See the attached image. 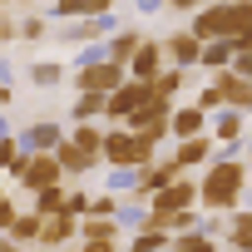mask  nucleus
Masks as SVG:
<instances>
[{
    "label": "nucleus",
    "mask_w": 252,
    "mask_h": 252,
    "mask_svg": "<svg viewBox=\"0 0 252 252\" xmlns=\"http://www.w3.org/2000/svg\"><path fill=\"white\" fill-rule=\"evenodd\" d=\"M173 252H222V247H218L213 232H198L193 227V232H173Z\"/></svg>",
    "instance_id": "obj_24"
},
{
    "label": "nucleus",
    "mask_w": 252,
    "mask_h": 252,
    "mask_svg": "<svg viewBox=\"0 0 252 252\" xmlns=\"http://www.w3.org/2000/svg\"><path fill=\"white\" fill-rule=\"evenodd\" d=\"M198 134H208V114H203L198 104L173 109V139H198Z\"/></svg>",
    "instance_id": "obj_18"
},
{
    "label": "nucleus",
    "mask_w": 252,
    "mask_h": 252,
    "mask_svg": "<svg viewBox=\"0 0 252 252\" xmlns=\"http://www.w3.org/2000/svg\"><path fill=\"white\" fill-rule=\"evenodd\" d=\"M227 242H232V252H252V213H232Z\"/></svg>",
    "instance_id": "obj_27"
},
{
    "label": "nucleus",
    "mask_w": 252,
    "mask_h": 252,
    "mask_svg": "<svg viewBox=\"0 0 252 252\" xmlns=\"http://www.w3.org/2000/svg\"><path fill=\"white\" fill-rule=\"evenodd\" d=\"M104 30H109V15H99V20H74V25L64 30V40H69V45H79V40H99Z\"/></svg>",
    "instance_id": "obj_28"
},
{
    "label": "nucleus",
    "mask_w": 252,
    "mask_h": 252,
    "mask_svg": "<svg viewBox=\"0 0 252 252\" xmlns=\"http://www.w3.org/2000/svg\"><path fill=\"white\" fill-rule=\"evenodd\" d=\"M163 60H168V50H163V40H144L139 45V55L129 60V79H158L163 74Z\"/></svg>",
    "instance_id": "obj_8"
},
{
    "label": "nucleus",
    "mask_w": 252,
    "mask_h": 252,
    "mask_svg": "<svg viewBox=\"0 0 252 252\" xmlns=\"http://www.w3.org/2000/svg\"><path fill=\"white\" fill-rule=\"evenodd\" d=\"M104 134H109V129H99V124L89 119V124H74V134H69V139H74V144H79L84 154H94V158H104Z\"/></svg>",
    "instance_id": "obj_23"
},
{
    "label": "nucleus",
    "mask_w": 252,
    "mask_h": 252,
    "mask_svg": "<svg viewBox=\"0 0 252 252\" xmlns=\"http://www.w3.org/2000/svg\"><path fill=\"white\" fill-rule=\"evenodd\" d=\"M35 213H40V218H55V213H69V193H64L60 183L40 188V193H35Z\"/></svg>",
    "instance_id": "obj_22"
},
{
    "label": "nucleus",
    "mask_w": 252,
    "mask_h": 252,
    "mask_svg": "<svg viewBox=\"0 0 252 252\" xmlns=\"http://www.w3.org/2000/svg\"><path fill=\"white\" fill-rule=\"evenodd\" d=\"M232 69H237L242 79H252V45H237V55H232Z\"/></svg>",
    "instance_id": "obj_34"
},
{
    "label": "nucleus",
    "mask_w": 252,
    "mask_h": 252,
    "mask_svg": "<svg viewBox=\"0 0 252 252\" xmlns=\"http://www.w3.org/2000/svg\"><path fill=\"white\" fill-rule=\"evenodd\" d=\"M15 35H20V25H15L10 15H0V40H15Z\"/></svg>",
    "instance_id": "obj_39"
},
{
    "label": "nucleus",
    "mask_w": 252,
    "mask_h": 252,
    "mask_svg": "<svg viewBox=\"0 0 252 252\" xmlns=\"http://www.w3.org/2000/svg\"><path fill=\"white\" fill-rule=\"evenodd\" d=\"M154 158H158V139L134 134L129 124H114V129L104 134V163H109V168H129V173H139V168H149Z\"/></svg>",
    "instance_id": "obj_3"
},
{
    "label": "nucleus",
    "mask_w": 252,
    "mask_h": 252,
    "mask_svg": "<svg viewBox=\"0 0 252 252\" xmlns=\"http://www.w3.org/2000/svg\"><path fill=\"white\" fill-rule=\"evenodd\" d=\"M193 104H198L203 114H218V109H227V104H222V94H218V84H208V89H203V94H198Z\"/></svg>",
    "instance_id": "obj_31"
},
{
    "label": "nucleus",
    "mask_w": 252,
    "mask_h": 252,
    "mask_svg": "<svg viewBox=\"0 0 252 252\" xmlns=\"http://www.w3.org/2000/svg\"><path fill=\"white\" fill-rule=\"evenodd\" d=\"M119 227V218H79V242H114Z\"/></svg>",
    "instance_id": "obj_19"
},
{
    "label": "nucleus",
    "mask_w": 252,
    "mask_h": 252,
    "mask_svg": "<svg viewBox=\"0 0 252 252\" xmlns=\"http://www.w3.org/2000/svg\"><path fill=\"white\" fill-rule=\"evenodd\" d=\"M104 109H109V94L79 89V94H74V104H69V119H74V124H89V119H104Z\"/></svg>",
    "instance_id": "obj_16"
},
{
    "label": "nucleus",
    "mask_w": 252,
    "mask_h": 252,
    "mask_svg": "<svg viewBox=\"0 0 252 252\" xmlns=\"http://www.w3.org/2000/svg\"><path fill=\"white\" fill-rule=\"evenodd\" d=\"M20 144H25L30 154H55V149L64 144V134L55 129V124H30V129L20 134Z\"/></svg>",
    "instance_id": "obj_14"
},
{
    "label": "nucleus",
    "mask_w": 252,
    "mask_h": 252,
    "mask_svg": "<svg viewBox=\"0 0 252 252\" xmlns=\"http://www.w3.org/2000/svg\"><path fill=\"white\" fill-rule=\"evenodd\" d=\"M15 218H20V213H15V203L0 193V232H10V227H15Z\"/></svg>",
    "instance_id": "obj_35"
},
{
    "label": "nucleus",
    "mask_w": 252,
    "mask_h": 252,
    "mask_svg": "<svg viewBox=\"0 0 252 252\" xmlns=\"http://www.w3.org/2000/svg\"><path fill=\"white\" fill-rule=\"evenodd\" d=\"M124 79H129V69H124V64H114V60H79V64H74V94H79V89L114 94Z\"/></svg>",
    "instance_id": "obj_4"
},
{
    "label": "nucleus",
    "mask_w": 252,
    "mask_h": 252,
    "mask_svg": "<svg viewBox=\"0 0 252 252\" xmlns=\"http://www.w3.org/2000/svg\"><path fill=\"white\" fill-rule=\"evenodd\" d=\"M55 158L64 163V178H84L89 168H99V163H104V158H94V154H84V149H79L74 139H64V144L55 149Z\"/></svg>",
    "instance_id": "obj_13"
},
{
    "label": "nucleus",
    "mask_w": 252,
    "mask_h": 252,
    "mask_svg": "<svg viewBox=\"0 0 252 252\" xmlns=\"http://www.w3.org/2000/svg\"><path fill=\"white\" fill-rule=\"evenodd\" d=\"M84 252H119V242H79Z\"/></svg>",
    "instance_id": "obj_40"
},
{
    "label": "nucleus",
    "mask_w": 252,
    "mask_h": 252,
    "mask_svg": "<svg viewBox=\"0 0 252 252\" xmlns=\"http://www.w3.org/2000/svg\"><path fill=\"white\" fill-rule=\"evenodd\" d=\"M25 154H30V149H25L20 139L0 134V173H20V168H25Z\"/></svg>",
    "instance_id": "obj_25"
},
{
    "label": "nucleus",
    "mask_w": 252,
    "mask_h": 252,
    "mask_svg": "<svg viewBox=\"0 0 252 252\" xmlns=\"http://www.w3.org/2000/svg\"><path fill=\"white\" fill-rule=\"evenodd\" d=\"M149 99H154V84H149V79H124V84L109 94V109H104V119H109V124H124L129 114H139Z\"/></svg>",
    "instance_id": "obj_5"
},
{
    "label": "nucleus",
    "mask_w": 252,
    "mask_h": 252,
    "mask_svg": "<svg viewBox=\"0 0 252 252\" xmlns=\"http://www.w3.org/2000/svg\"><path fill=\"white\" fill-rule=\"evenodd\" d=\"M0 252H25V247H20V242H15V237L5 232V237H0Z\"/></svg>",
    "instance_id": "obj_41"
},
{
    "label": "nucleus",
    "mask_w": 252,
    "mask_h": 252,
    "mask_svg": "<svg viewBox=\"0 0 252 252\" xmlns=\"http://www.w3.org/2000/svg\"><path fill=\"white\" fill-rule=\"evenodd\" d=\"M173 178H183V168L173 163V158H154L149 168H139L134 173V198H154L158 188H168Z\"/></svg>",
    "instance_id": "obj_7"
},
{
    "label": "nucleus",
    "mask_w": 252,
    "mask_h": 252,
    "mask_svg": "<svg viewBox=\"0 0 252 252\" xmlns=\"http://www.w3.org/2000/svg\"><path fill=\"white\" fill-rule=\"evenodd\" d=\"M203 45L208 40H232V45H252V0H218V5L193 10L188 25Z\"/></svg>",
    "instance_id": "obj_1"
},
{
    "label": "nucleus",
    "mask_w": 252,
    "mask_h": 252,
    "mask_svg": "<svg viewBox=\"0 0 252 252\" xmlns=\"http://www.w3.org/2000/svg\"><path fill=\"white\" fill-rule=\"evenodd\" d=\"M69 213H74V218H84V213H89V193H84V188H74V193H69Z\"/></svg>",
    "instance_id": "obj_37"
},
{
    "label": "nucleus",
    "mask_w": 252,
    "mask_h": 252,
    "mask_svg": "<svg viewBox=\"0 0 252 252\" xmlns=\"http://www.w3.org/2000/svg\"><path fill=\"white\" fill-rule=\"evenodd\" d=\"M232 55H237L232 40H208V45H203V69H213V74H218V69H232Z\"/></svg>",
    "instance_id": "obj_21"
},
{
    "label": "nucleus",
    "mask_w": 252,
    "mask_h": 252,
    "mask_svg": "<svg viewBox=\"0 0 252 252\" xmlns=\"http://www.w3.org/2000/svg\"><path fill=\"white\" fill-rule=\"evenodd\" d=\"M213 139H218V144H237V139H242V109H218Z\"/></svg>",
    "instance_id": "obj_20"
},
{
    "label": "nucleus",
    "mask_w": 252,
    "mask_h": 252,
    "mask_svg": "<svg viewBox=\"0 0 252 252\" xmlns=\"http://www.w3.org/2000/svg\"><path fill=\"white\" fill-rule=\"evenodd\" d=\"M109 5L114 0H55V15H64V20H99V15H109Z\"/></svg>",
    "instance_id": "obj_15"
},
{
    "label": "nucleus",
    "mask_w": 252,
    "mask_h": 252,
    "mask_svg": "<svg viewBox=\"0 0 252 252\" xmlns=\"http://www.w3.org/2000/svg\"><path fill=\"white\" fill-rule=\"evenodd\" d=\"M0 104H10V84H0Z\"/></svg>",
    "instance_id": "obj_42"
},
{
    "label": "nucleus",
    "mask_w": 252,
    "mask_h": 252,
    "mask_svg": "<svg viewBox=\"0 0 252 252\" xmlns=\"http://www.w3.org/2000/svg\"><path fill=\"white\" fill-rule=\"evenodd\" d=\"M84 218H119V198H114V193L89 198V213H84Z\"/></svg>",
    "instance_id": "obj_30"
},
{
    "label": "nucleus",
    "mask_w": 252,
    "mask_h": 252,
    "mask_svg": "<svg viewBox=\"0 0 252 252\" xmlns=\"http://www.w3.org/2000/svg\"><path fill=\"white\" fill-rule=\"evenodd\" d=\"M60 74H64V69H60V64H35V69H30V79H35V84H40V89H50V84H55V79H60Z\"/></svg>",
    "instance_id": "obj_33"
},
{
    "label": "nucleus",
    "mask_w": 252,
    "mask_h": 252,
    "mask_svg": "<svg viewBox=\"0 0 252 252\" xmlns=\"http://www.w3.org/2000/svg\"><path fill=\"white\" fill-rule=\"evenodd\" d=\"M213 84H218V94H222V104H227V109H242V114L252 109V79H242L237 69H218V74H213Z\"/></svg>",
    "instance_id": "obj_9"
},
{
    "label": "nucleus",
    "mask_w": 252,
    "mask_h": 252,
    "mask_svg": "<svg viewBox=\"0 0 252 252\" xmlns=\"http://www.w3.org/2000/svg\"><path fill=\"white\" fill-rule=\"evenodd\" d=\"M163 50H168V64H183V69L203 64V40H198L193 30H173V35L163 40Z\"/></svg>",
    "instance_id": "obj_10"
},
{
    "label": "nucleus",
    "mask_w": 252,
    "mask_h": 252,
    "mask_svg": "<svg viewBox=\"0 0 252 252\" xmlns=\"http://www.w3.org/2000/svg\"><path fill=\"white\" fill-rule=\"evenodd\" d=\"M247 163H252V139H247Z\"/></svg>",
    "instance_id": "obj_43"
},
{
    "label": "nucleus",
    "mask_w": 252,
    "mask_h": 252,
    "mask_svg": "<svg viewBox=\"0 0 252 252\" xmlns=\"http://www.w3.org/2000/svg\"><path fill=\"white\" fill-rule=\"evenodd\" d=\"M139 45H144V30H119V35L109 40L104 60H114V64H124V69H129V60L139 55Z\"/></svg>",
    "instance_id": "obj_17"
},
{
    "label": "nucleus",
    "mask_w": 252,
    "mask_h": 252,
    "mask_svg": "<svg viewBox=\"0 0 252 252\" xmlns=\"http://www.w3.org/2000/svg\"><path fill=\"white\" fill-rule=\"evenodd\" d=\"M40 227H45V218H40V213L30 208V213H20V218H15L10 237H15V242H40Z\"/></svg>",
    "instance_id": "obj_29"
},
{
    "label": "nucleus",
    "mask_w": 252,
    "mask_h": 252,
    "mask_svg": "<svg viewBox=\"0 0 252 252\" xmlns=\"http://www.w3.org/2000/svg\"><path fill=\"white\" fill-rule=\"evenodd\" d=\"M213 134H198V139H178V149H173V163L188 173V168H198V163H208L213 158Z\"/></svg>",
    "instance_id": "obj_11"
},
{
    "label": "nucleus",
    "mask_w": 252,
    "mask_h": 252,
    "mask_svg": "<svg viewBox=\"0 0 252 252\" xmlns=\"http://www.w3.org/2000/svg\"><path fill=\"white\" fill-rule=\"evenodd\" d=\"M15 178H20L25 193H40V188H50V183H64V163H60L55 154H25V168H20Z\"/></svg>",
    "instance_id": "obj_6"
},
{
    "label": "nucleus",
    "mask_w": 252,
    "mask_h": 252,
    "mask_svg": "<svg viewBox=\"0 0 252 252\" xmlns=\"http://www.w3.org/2000/svg\"><path fill=\"white\" fill-rule=\"evenodd\" d=\"M193 227H198V208H183L168 218V232H193Z\"/></svg>",
    "instance_id": "obj_32"
},
{
    "label": "nucleus",
    "mask_w": 252,
    "mask_h": 252,
    "mask_svg": "<svg viewBox=\"0 0 252 252\" xmlns=\"http://www.w3.org/2000/svg\"><path fill=\"white\" fill-rule=\"evenodd\" d=\"M163 5H168V10H203L208 0H163Z\"/></svg>",
    "instance_id": "obj_38"
},
{
    "label": "nucleus",
    "mask_w": 252,
    "mask_h": 252,
    "mask_svg": "<svg viewBox=\"0 0 252 252\" xmlns=\"http://www.w3.org/2000/svg\"><path fill=\"white\" fill-rule=\"evenodd\" d=\"M183 84H188V69H183V64H168V69L154 79V94H158V99H178Z\"/></svg>",
    "instance_id": "obj_26"
},
{
    "label": "nucleus",
    "mask_w": 252,
    "mask_h": 252,
    "mask_svg": "<svg viewBox=\"0 0 252 252\" xmlns=\"http://www.w3.org/2000/svg\"><path fill=\"white\" fill-rule=\"evenodd\" d=\"M242 188H247V163L242 158H213L203 168V183H198V203L208 213H232L242 203Z\"/></svg>",
    "instance_id": "obj_2"
},
{
    "label": "nucleus",
    "mask_w": 252,
    "mask_h": 252,
    "mask_svg": "<svg viewBox=\"0 0 252 252\" xmlns=\"http://www.w3.org/2000/svg\"><path fill=\"white\" fill-rule=\"evenodd\" d=\"M69 252H84V247H79V242H74V247H69Z\"/></svg>",
    "instance_id": "obj_44"
},
{
    "label": "nucleus",
    "mask_w": 252,
    "mask_h": 252,
    "mask_svg": "<svg viewBox=\"0 0 252 252\" xmlns=\"http://www.w3.org/2000/svg\"><path fill=\"white\" fill-rule=\"evenodd\" d=\"M79 237V218L74 213H55V218H45V227H40V247H64V242H74Z\"/></svg>",
    "instance_id": "obj_12"
},
{
    "label": "nucleus",
    "mask_w": 252,
    "mask_h": 252,
    "mask_svg": "<svg viewBox=\"0 0 252 252\" xmlns=\"http://www.w3.org/2000/svg\"><path fill=\"white\" fill-rule=\"evenodd\" d=\"M40 35H45V20H40V15H30V20L20 25V40H40Z\"/></svg>",
    "instance_id": "obj_36"
}]
</instances>
